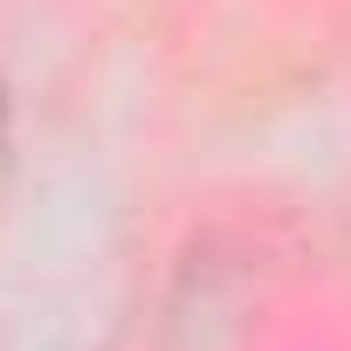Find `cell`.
<instances>
[{"label":"cell","instance_id":"cell-1","mask_svg":"<svg viewBox=\"0 0 351 351\" xmlns=\"http://www.w3.org/2000/svg\"><path fill=\"white\" fill-rule=\"evenodd\" d=\"M0 180H8V97H0Z\"/></svg>","mask_w":351,"mask_h":351}]
</instances>
